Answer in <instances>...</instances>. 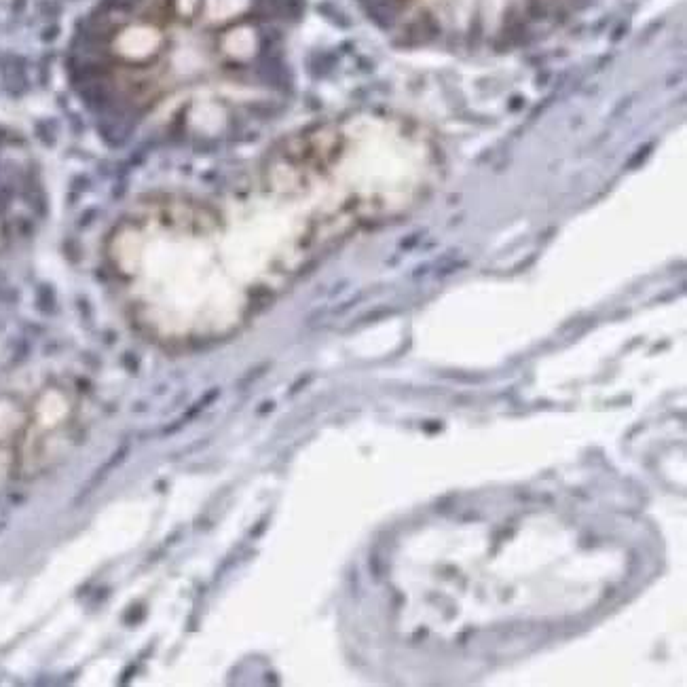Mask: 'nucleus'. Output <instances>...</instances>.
Instances as JSON below:
<instances>
[{"mask_svg":"<svg viewBox=\"0 0 687 687\" xmlns=\"http://www.w3.org/2000/svg\"><path fill=\"white\" fill-rule=\"evenodd\" d=\"M74 421V402L60 387L0 398V476L41 472L66 449Z\"/></svg>","mask_w":687,"mask_h":687,"instance_id":"obj_1","label":"nucleus"},{"mask_svg":"<svg viewBox=\"0 0 687 687\" xmlns=\"http://www.w3.org/2000/svg\"><path fill=\"white\" fill-rule=\"evenodd\" d=\"M159 43V34L151 28H132L127 30L121 39H119V49L125 55H134V58H140V55L151 53Z\"/></svg>","mask_w":687,"mask_h":687,"instance_id":"obj_2","label":"nucleus"}]
</instances>
